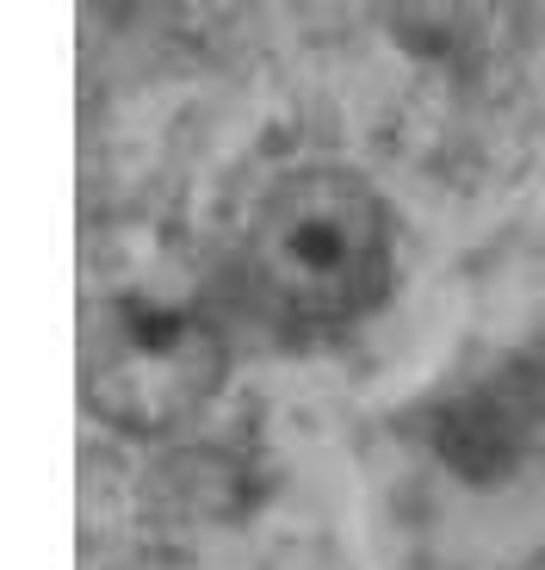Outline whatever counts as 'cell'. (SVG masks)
Wrapping results in <instances>:
<instances>
[{"mask_svg":"<svg viewBox=\"0 0 545 570\" xmlns=\"http://www.w3.org/2000/svg\"><path fill=\"white\" fill-rule=\"evenodd\" d=\"M397 217L359 168L304 161L260 193L242 229V292L279 328L335 335L390 298Z\"/></svg>","mask_w":545,"mask_h":570,"instance_id":"1","label":"cell"},{"mask_svg":"<svg viewBox=\"0 0 545 570\" xmlns=\"http://www.w3.org/2000/svg\"><path fill=\"white\" fill-rule=\"evenodd\" d=\"M230 347L199 311L118 298L87 328L81 410L125 441H168L217 403Z\"/></svg>","mask_w":545,"mask_h":570,"instance_id":"2","label":"cell"},{"mask_svg":"<svg viewBox=\"0 0 545 570\" xmlns=\"http://www.w3.org/2000/svg\"><path fill=\"white\" fill-rule=\"evenodd\" d=\"M533 428H539V403L508 379L472 385L459 397H446L428 415V441L440 453V465L472 490H496L527 465Z\"/></svg>","mask_w":545,"mask_h":570,"instance_id":"3","label":"cell"},{"mask_svg":"<svg viewBox=\"0 0 545 570\" xmlns=\"http://www.w3.org/2000/svg\"><path fill=\"white\" fill-rule=\"evenodd\" d=\"M503 0H390V38L434 69H477Z\"/></svg>","mask_w":545,"mask_h":570,"instance_id":"4","label":"cell"}]
</instances>
